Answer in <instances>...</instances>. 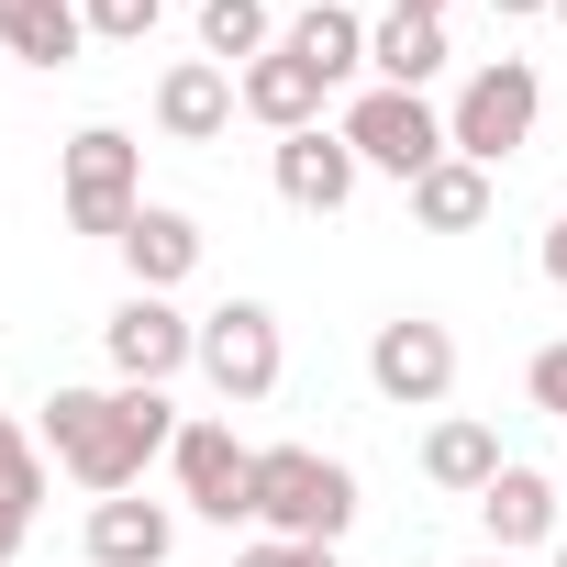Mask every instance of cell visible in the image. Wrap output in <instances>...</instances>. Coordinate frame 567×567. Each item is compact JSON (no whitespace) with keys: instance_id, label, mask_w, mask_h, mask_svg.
Returning a JSON list of instances; mask_svg holds the SVG:
<instances>
[{"instance_id":"1","label":"cell","mask_w":567,"mask_h":567,"mask_svg":"<svg viewBox=\"0 0 567 567\" xmlns=\"http://www.w3.org/2000/svg\"><path fill=\"white\" fill-rule=\"evenodd\" d=\"M167 445H178L167 390H56L45 401V456L101 501H123L145 478V456H167Z\"/></svg>"},{"instance_id":"2","label":"cell","mask_w":567,"mask_h":567,"mask_svg":"<svg viewBox=\"0 0 567 567\" xmlns=\"http://www.w3.org/2000/svg\"><path fill=\"white\" fill-rule=\"evenodd\" d=\"M256 523L290 545H334L357 523V478L323 445H256Z\"/></svg>"},{"instance_id":"3","label":"cell","mask_w":567,"mask_h":567,"mask_svg":"<svg viewBox=\"0 0 567 567\" xmlns=\"http://www.w3.org/2000/svg\"><path fill=\"white\" fill-rule=\"evenodd\" d=\"M534 112H545V79H534L523 56H489V68L456 90L445 145H456L467 167H501V156H523V145H534Z\"/></svg>"},{"instance_id":"4","label":"cell","mask_w":567,"mask_h":567,"mask_svg":"<svg viewBox=\"0 0 567 567\" xmlns=\"http://www.w3.org/2000/svg\"><path fill=\"white\" fill-rule=\"evenodd\" d=\"M334 134L357 145V167H379V178H401V189L456 156V145H445V112H434L423 90H357V112H346Z\"/></svg>"},{"instance_id":"5","label":"cell","mask_w":567,"mask_h":567,"mask_svg":"<svg viewBox=\"0 0 567 567\" xmlns=\"http://www.w3.org/2000/svg\"><path fill=\"white\" fill-rule=\"evenodd\" d=\"M134 212H145V145H134L123 123L68 134V223L123 245V234H134Z\"/></svg>"},{"instance_id":"6","label":"cell","mask_w":567,"mask_h":567,"mask_svg":"<svg viewBox=\"0 0 567 567\" xmlns=\"http://www.w3.org/2000/svg\"><path fill=\"white\" fill-rule=\"evenodd\" d=\"M101 346H112V379H123V390H167L178 368H200V323H189L178 301H156V290H134V301L101 323Z\"/></svg>"},{"instance_id":"7","label":"cell","mask_w":567,"mask_h":567,"mask_svg":"<svg viewBox=\"0 0 567 567\" xmlns=\"http://www.w3.org/2000/svg\"><path fill=\"white\" fill-rule=\"evenodd\" d=\"M167 467L200 523H256V445H234V423H178Z\"/></svg>"},{"instance_id":"8","label":"cell","mask_w":567,"mask_h":567,"mask_svg":"<svg viewBox=\"0 0 567 567\" xmlns=\"http://www.w3.org/2000/svg\"><path fill=\"white\" fill-rule=\"evenodd\" d=\"M278 368H290V357H278V312H267V301H223V312L200 323V379H212L223 401H267Z\"/></svg>"},{"instance_id":"9","label":"cell","mask_w":567,"mask_h":567,"mask_svg":"<svg viewBox=\"0 0 567 567\" xmlns=\"http://www.w3.org/2000/svg\"><path fill=\"white\" fill-rule=\"evenodd\" d=\"M368 379H379V401L434 412V401L456 390V334H445V323H423V312H401V323H379V334H368Z\"/></svg>"},{"instance_id":"10","label":"cell","mask_w":567,"mask_h":567,"mask_svg":"<svg viewBox=\"0 0 567 567\" xmlns=\"http://www.w3.org/2000/svg\"><path fill=\"white\" fill-rule=\"evenodd\" d=\"M234 112H245V90H234V68H212V56H178V68L156 79V134H167V145H223Z\"/></svg>"},{"instance_id":"11","label":"cell","mask_w":567,"mask_h":567,"mask_svg":"<svg viewBox=\"0 0 567 567\" xmlns=\"http://www.w3.org/2000/svg\"><path fill=\"white\" fill-rule=\"evenodd\" d=\"M357 178H368V167H357L346 134H323V123H312V134H278V200H290V212H346Z\"/></svg>"},{"instance_id":"12","label":"cell","mask_w":567,"mask_h":567,"mask_svg":"<svg viewBox=\"0 0 567 567\" xmlns=\"http://www.w3.org/2000/svg\"><path fill=\"white\" fill-rule=\"evenodd\" d=\"M167 545H178V512L167 501H90V567H167Z\"/></svg>"},{"instance_id":"13","label":"cell","mask_w":567,"mask_h":567,"mask_svg":"<svg viewBox=\"0 0 567 567\" xmlns=\"http://www.w3.org/2000/svg\"><path fill=\"white\" fill-rule=\"evenodd\" d=\"M123 267H134V290H156V301H167L178 278L200 267V223H189V212H167V200H145V212H134V234H123Z\"/></svg>"},{"instance_id":"14","label":"cell","mask_w":567,"mask_h":567,"mask_svg":"<svg viewBox=\"0 0 567 567\" xmlns=\"http://www.w3.org/2000/svg\"><path fill=\"white\" fill-rule=\"evenodd\" d=\"M79 45H90V12H79V0H0V56L79 68Z\"/></svg>"},{"instance_id":"15","label":"cell","mask_w":567,"mask_h":567,"mask_svg":"<svg viewBox=\"0 0 567 567\" xmlns=\"http://www.w3.org/2000/svg\"><path fill=\"white\" fill-rule=\"evenodd\" d=\"M445 23H423V12H379L368 23V68H379V90H423V79H445Z\"/></svg>"},{"instance_id":"16","label":"cell","mask_w":567,"mask_h":567,"mask_svg":"<svg viewBox=\"0 0 567 567\" xmlns=\"http://www.w3.org/2000/svg\"><path fill=\"white\" fill-rule=\"evenodd\" d=\"M478 523H489L501 556H512V545H545V534H556V478H545V467H501V478L478 489Z\"/></svg>"},{"instance_id":"17","label":"cell","mask_w":567,"mask_h":567,"mask_svg":"<svg viewBox=\"0 0 567 567\" xmlns=\"http://www.w3.org/2000/svg\"><path fill=\"white\" fill-rule=\"evenodd\" d=\"M234 90H245V112H256L267 134H312V112H323V79H312L301 56H278V45H267Z\"/></svg>"},{"instance_id":"18","label":"cell","mask_w":567,"mask_h":567,"mask_svg":"<svg viewBox=\"0 0 567 567\" xmlns=\"http://www.w3.org/2000/svg\"><path fill=\"white\" fill-rule=\"evenodd\" d=\"M501 467H512V456H501V434H489V423H467V412H445V423L423 434V478H434V489H467V501H478Z\"/></svg>"},{"instance_id":"19","label":"cell","mask_w":567,"mask_h":567,"mask_svg":"<svg viewBox=\"0 0 567 567\" xmlns=\"http://www.w3.org/2000/svg\"><path fill=\"white\" fill-rule=\"evenodd\" d=\"M278 56H301V68L334 90V79H357V68H368V23H357V12H334V0H312V12L278 34Z\"/></svg>"},{"instance_id":"20","label":"cell","mask_w":567,"mask_h":567,"mask_svg":"<svg viewBox=\"0 0 567 567\" xmlns=\"http://www.w3.org/2000/svg\"><path fill=\"white\" fill-rule=\"evenodd\" d=\"M412 223H423V234H478V223H489V167H467V156L423 167V178H412Z\"/></svg>"},{"instance_id":"21","label":"cell","mask_w":567,"mask_h":567,"mask_svg":"<svg viewBox=\"0 0 567 567\" xmlns=\"http://www.w3.org/2000/svg\"><path fill=\"white\" fill-rule=\"evenodd\" d=\"M200 56L212 68H234V56L256 68L267 56V0H200Z\"/></svg>"},{"instance_id":"22","label":"cell","mask_w":567,"mask_h":567,"mask_svg":"<svg viewBox=\"0 0 567 567\" xmlns=\"http://www.w3.org/2000/svg\"><path fill=\"white\" fill-rule=\"evenodd\" d=\"M45 512V434H0V523H34Z\"/></svg>"},{"instance_id":"23","label":"cell","mask_w":567,"mask_h":567,"mask_svg":"<svg viewBox=\"0 0 567 567\" xmlns=\"http://www.w3.org/2000/svg\"><path fill=\"white\" fill-rule=\"evenodd\" d=\"M79 12H90V34H112V45H145L167 0H79Z\"/></svg>"},{"instance_id":"24","label":"cell","mask_w":567,"mask_h":567,"mask_svg":"<svg viewBox=\"0 0 567 567\" xmlns=\"http://www.w3.org/2000/svg\"><path fill=\"white\" fill-rule=\"evenodd\" d=\"M523 390H534V412H556V423H567V346H534Z\"/></svg>"},{"instance_id":"25","label":"cell","mask_w":567,"mask_h":567,"mask_svg":"<svg viewBox=\"0 0 567 567\" xmlns=\"http://www.w3.org/2000/svg\"><path fill=\"white\" fill-rule=\"evenodd\" d=\"M234 567H334V545H290V534H267V545H245Z\"/></svg>"},{"instance_id":"26","label":"cell","mask_w":567,"mask_h":567,"mask_svg":"<svg viewBox=\"0 0 567 567\" xmlns=\"http://www.w3.org/2000/svg\"><path fill=\"white\" fill-rule=\"evenodd\" d=\"M545 278L567 290V212H556V234H545Z\"/></svg>"},{"instance_id":"27","label":"cell","mask_w":567,"mask_h":567,"mask_svg":"<svg viewBox=\"0 0 567 567\" xmlns=\"http://www.w3.org/2000/svg\"><path fill=\"white\" fill-rule=\"evenodd\" d=\"M489 12H501V23H523V12H556V0H489Z\"/></svg>"},{"instance_id":"28","label":"cell","mask_w":567,"mask_h":567,"mask_svg":"<svg viewBox=\"0 0 567 567\" xmlns=\"http://www.w3.org/2000/svg\"><path fill=\"white\" fill-rule=\"evenodd\" d=\"M390 12H423V23H445V0H390Z\"/></svg>"},{"instance_id":"29","label":"cell","mask_w":567,"mask_h":567,"mask_svg":"<svg viewBox=\"0 0 567 567\" xmlns=\"http://www.w3.org/2000/svg\"><path fill=\"white\" fill-rule=\"evenodd\" d=\"M12 556H23V523H0V567H12Z\"/></svg>"},{"instance_id":"30","label":"cell","mask_w":567,"mask_h":567,"mask_svg":"<svg viewBox=\"0 0 567 567\" xmlns=\"http://www.w3.org/2000/svg\"><path fill=\"white\" fill-rule=\"evenodd\" d=\"M478 567H512V556H478Z\"/></svg>"},{"instance_id":"31","label":"cell","mask_w":567,"mask_h":567,"mask_svg":"<svg viewBox=\"0 0 567 567\" xmlns=\"http://www.w3.org/2000/svg\"><path fill=\"white\" fill-rule=\"evenodd\" d=\"M0 434H12V412H0Z\"/></svg>"},{"instance_id":"32","label":"cell","mask_w":567,"mask_h":567,"mask_svg":"<svg viewBox=\"0 0 567 567\" xmlns=\"http://www.w3.org/2000/svg\"><path fill=\"white\" fill-rule=\"evenodd\" d=\"M556 23H567V0H556Z\"/></svg>"},{"instance_id":"33","label":"cell","mask_w":567,"mask_h":567,"mask_svg":"<svg viewBox=\"0 0 567 567\" xmlns=\"http://www.w3.org/2000/svg\"><path fill=\"white\" fill-rule=\"evenodd\" d=\"M556 567H567V545H556Z\"/></svg>"}]
</instances>
